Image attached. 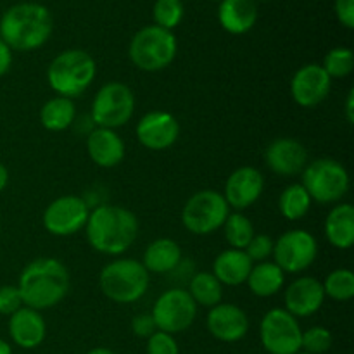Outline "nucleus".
Returning <instances> with one entry per match:
<instances>
[{
  "mask_svg": "<svg viewBox=\"0 0 354 354\" xmlns=\"http://www.w3.org/2000/svg\"><path fill=\"white\" fill-rule=\"evenodd\" d=\"M325 297L346 303L354 297V273L348 268H337L325 277L324 283Z\"/></svg>",
  "mask_w": 354,
  "mask_h": 354,
  "instance_id": "31",
  "label": "nucleus"
},
{
  "mask_svg": "<svg viewBox=\"0 0 354 354\" xmlns=\"http://www.w3.org/2000/svg\"><path fill=\"white\" fill-rule=\"evenodd\" d=\"M322 68L330 78H346L354 69V54L348 47H335L327 52Z\"/></svg>",
  "mask_w": 354,
  "mask_h": 354,
  "instance_id": "33",
  "label": "nucleus"
},
{
  "mask_svg": "<svg viewBox=\"0 0 354 354\" xmlns=\"http://www.w3.org/2000/svg\"><path fill=\"white\" fill-rule=\"evenodd\" d=\"M346 120H348L349 124L354 123V88L348 92V99H346Z\"/></svg>",
  "mask_w": 354,
  "mask_h": 354,
  "instance_id": "41",
  "label": "nucleus"
},
{
  "mask_svg": "<svg viewBox=\"0 0 354 354\" xmlns=\"http://www.w3.org/2000/svg\"><path fill=\"white\" fill-rule=\"evenodd\" d=\"M190 297L197 306L213 308L221 303L223 299V286L220 280L213 275L211 272H197L190 277L189 280V290Z\"/></svg>",
  "mask_w": 354,
  "mask_h": 354,
  "instance_id": "28",
  "label": "nucleus"
},
{
  "mask_svg": "<svg viewBox=\"0 0 354 354\" xmlns=\"http://www.w3.org/2000/svg\"><path fill=\"white\" fill-rule=\"evenodd\" d=\"M180 263H182V249H180L178 242L168 237L156 239L154 242H151L145 249L144 259H142L144 268L149 273H158V275L175 272Z\"/></svg>",
  "mask_w": 354,
  "mask_h": 354,
  "instance_id": "24",
  "label": "nucleus"
},
{
  "mask_svg": "<svg viewBox=\"0 0 354 354\" xmlns=\"http://www.w3.org/2000/svg\"><path fill=\"white\" fill-rule=\"evenodd\" d=\"M185 7L182 0H156L152 7V17L154 24L165 30L173 31L183 19Z\"/></svg>",
  "mask_w": 354,
  "mask_h": 354,
  "instance_id": "32",
  "label": "nucleus"
},
{
  "mask_svg": "<svg viewBox=\"0 0 354 354\" xmlns=\"http://www.w3.org/2000/svg\"><path fill=\"white\" fill-rule=\"evenodd\" d=\"M86 354H116V353L109 348H93L92 351H88Z\"/></svg>",
  "mask_w": 354,
  "mask_h": 354,
  "instance_id": "44",
  "label": "nucleus"
},
{
  "mask_svg": "<svg viewBox=\"0 0 354 354\" xmlns=\"http://www.w3.org/2000/svg\"><path fill=\"white\" fill-rule=\"evenodd\" d=\"M335 16L339 23L348 30L354 28V0H335Z\"/></svg>",
  "mask_w": 354,
  "mask_h": 354,
  "instance_id": "39",
  "label": "nucleus"
},
{
  "mask_svg": "<svg viewBox=\"0 0 354 354\" xmlns=\"http://www.w3.org/2000/svg\"><path fill=\"white\" fill-rule=\"evenodd\" d=\"M297 354H308V353H304V351H299Z\"/></svg>",
  "mask_w": 354,
  "mask_h": 354,
  "instance_id": "45",
  "label": "nucleus"
},
{
  "mask_svg": "<svg viewBox=\"0 0 354 354\" xmlns=\"http://www.w3.org/2000/svg\"><path fill=\"white\" fill-rule=\"evenodd\" d=\"M19 308H23V299L16 286H2L0 287V315L10 317L16 313Z\"/></svg>",
  "mask_w": 354,
  "mask_h": 354,
  "instance_id": "37",
  "label": "nucleus"
},
{
  "mask_svg": "<svg viewBox=\"0 0 354 354\" xmlns=\"http://www.w3.org/2000/svg\"><path fill=\"white\" fill-rule=\"evenodd\" d=\"M220 2H221V0H220Z\"/></svg>",
  "mask_w": 354,
  "mask_h": 354,
  "instance_id": "46",
  "label": "nucleus"
},
{
  "mask_svg": "<svg viewBox=\"0 0 354 354\" xmlns=\"http://www.w3.org/2000/svg\"><path fill=\"white\" fill-rule=\"evenodd\" d=\"M263 190H265V178H263L261 171L254 166H242L227 178L223 197L228 207L241 213L258 203Z\"/></svg>",
  "mask_w": 354,
  "mask_h": 354,
  "instance_id": "15",
  "label": "nucleus"
},
{
  "mask_svg": "<svg viewBox=\"0 0 354 354\" xmlns=\"http://www.w3.org/2000/svg\"><path fill=\"white\" fill-rule=\"evenodd\" d=\"M265 162L277 175L296 176L306 168L308 151L296 138L280 137L266 147Z\"/></svg>",
  "mask_w": 354,
  "mask_h": 354,
  "instance_id": "18",
  "label": "nucleus"
},
{
  "mask_svg": "<svg viewBox=\"0 0 354 354\" xmlns=\"http://www.w3.org/2000/svg\"><path fill=\"white\" fill-rule=\"evenodd\" d=\"M325 235L334 248L349 249L354 244V207L349 203L337 204L325 220Z\"/></svg>",
  "mask_w": 354,
  "mask_h": 354,
  "instance_id": "25",
  "label": "nucleus"
},
{
  "mask_svg": "<svg viewBox=\"0 0 354 354\" xmlns=\"http://www.w3.org/2000/svg\"><path fill=\"white\" fill-rule=\"evenodd\" d=\"M69 272L55 258H38L28 263L17 280L23 306L41 311L54 308L68 296Z\"/></svg>",
  "mask_w": 354,
  "mask_h": 354,
  "instance_id": "2",
  "label": "nucleus"
},
{
  "mask_svg": "<svg viewBox=\"0 0 354 354\" xmlns=\"http://www.w3.org/2000/svg\"><path fill=\"white\" fill-rule=\"evenodd\" d=\"M151 275L142 261L120 258L107 263L99 275V287L104 296L118 304H131L147 292Z\"/></svg>",
  "mask_w": 354,
  "mask_h": 354,
  "instance_id": "5",
  "label": "nucleus"
},
{
  "mask_svg": "<svg viewBox=\"0 0 354 354\" xmlns=\"http://www.w3.org/2000/svg\"><path fill=\"white\" fill-rule=\"evenodd\" d=\"M0 354H12V348L7 341L0 339Z\"/></svg>",
  "mask_w": 354,
  "mask_h": 354,
  "instance_id": "43",
  "label": "nucleus"
},
{
  "mask_svg": "<svg viewBox=\"0 0 354 354\" xmlns=\"http://www.w3.org/2000/svg\"><path fill=\"white\" fill-rule=\"evenodd\" d=\"M7 185H9V169H7L6 165L0 162V194L6 190Z\"/></svg>",
  "mask_w": 354,
  "mask_h": 354,
  "instance_id": "42",
  "label": "nucleus"
},
{
  "mask_svg": "<svg viewBox=\"0 0 354 354\" xmlns=\"http://www.w3.org/2000/svg\"><path fill=\"white\" fill-rule=\"evenodd\" d=\"M138 142L149 151H166L180 135V124L173 114L166 111H152L142 116L135 128Z\"/></svg>",
  "mask_w": 354,
  "mask_h": 354,
  "instance_id": "16",
  "label": "nucleus"
},
{
  "mask_svg": "<svg viewBox=\"0 0 354 354\" xmlns=\"http://www.w3.org/2000/svg\"><path fill=\"white\" fill-rule=\"evenodd\" d=\"M311 204L313 201L301 183H292V185L286 187L279 197L280 214L290 221H297L306 216Z\"/></svg>",
  "mask_w": 354,
  "mask_h": 354,
  "instance_id": "29",
  "label": "nucleus"
},
{
  "mask_svg": "<svg viewBox=\"0 0 354 354\" xmlns=\"http://www.w3.org/2000/svg\"><path fill=\"white\" fill-rule=\"evenodd\" d=\"M273 245H275V241L270 235L254 234V237L251 239V242H249L244 251L251 258L252 263H261L268 261L272 258Z\"/></svg>",
  "mask_w": 354,
  "mask_h": 354,
  "instance_id": "35",
  "label": "nucleus"
},
{
  "mask_svg": "<svg viewBox=\"0 0 354 354\" xmlns=\"http://www.w3.org/2000/svg\"><path fill=\"white\" fill-rule=\"evenodd\" d=\"M332 334L325 327H311L306 332H303L301 337V349L308 354H325L332 348Z\"/></svg>",
  "mask_w": 354,
  "mask_h": 354,
  "instance_id": "34",
  "label": "nucleus"
},
{
  "mask_svg": "<svg viewBox=\"0 0 354 354\" xmlns=\"http://www.w3.org/2000/svg\"><path fill=\"white\" fill-rule=\"evenodd\" d=\"M254 263L251 261L245 251L241 249H227L220 252L213 261V275L220 280L221 286L239 287L248 282V277Z\"/></svg>",
  "mask_w": 354,
  "mask_h": 354,
  "instance_id": "23",
  "label": "nucleus"
},
{
  "mask_svg": "<svg viewBox=\"0 0 354 354\" xmlns=\"http://www.w3.org/2000/svg\"><path fill=\"white\" fill-rule=\"evenodd\" d=\"M332 78L320 64H306L294 73L290 95L301 107H315L330 95Z\"/></svg>",
  "mask_w": 354,
  "mask_h": 354,
  "instance_id": "14",
  "label": "nucleus"
},
{
  "mask_svg": "<svg viewBox=\"0 0 354 354\" xmlns=\"http://www.w3.org/2000/svg\"><path fill=\"white\" fill-rule=\"evenodd\" d=\"M176 50L178 41L175 33L151 24L133 35L128 47V57L140 71L158 73L175 61Z\"/></svg>",
  "mask_w": 354,
  "mask_h": 354,
  "instance_id": "6",
  "label": "nucleus"
},
{
  "mask_svg": "<svg viewBox=\"0 0 354 354\" xmlns=\"http://www.w3.org/2000/svg\"><path fill=\"white\" fill-rule=\"evenodd\" d=\"M135 111L133 90L120 82H109L99 88L92 100V121L97 128H116L130 123Z\"/></svg>",
  "mask_w": 354,
  "mask_h": 354,
  "instance_id": "9",
  "label": "nucleus"
},
{
  "mask_svg": "<svg viewBox=\"0 0 354 354\" xmlns=\"http://www.w3.org/2000/svg\"><path fill=\"white\" fill-rule=\"evenodd\" d=\"M9 335L21 349H35L44 342L47 325L40 311L23 306L9 317Z\"/></svg>",
  "mask_w": 354,
  "mask_h": 354,
  "instance_id": "20",
  "label": "nucleus"
},
{
  "mask_svg": "<svg viewBox=\"0 0 354 354\" xmlns=\"http://www.w3.org/2000/svg\"><path fill=\"white\" fill-rule=\"evenodd\" d=\"M206 325L209 334L216 341L232 344V342L242 341L248 335L249 318L237 304L220 303L209 310Z\"/></svg>",
  "mask_w": 354,
  "mask_h": 354,
  "instance_id": "17",
  "label": "nucleus"
},
{
  "mask_svg": "<svg viewBox=\"0 0 354 354\" xmlns=\"http://www.w3.org/2000/svg\"><path fill=\"white\" fill-rule=\"evenodd\" d=\"M54 30L50 10L37 2H21L9 7L0 19V40L10 50L31 52L47 44Z\"/></svg>",
  "mask_w": 354,
  "mask_h": 354,
  "instance_id": "3",
  "label": "nucleus"
},
{
  "mask_svg": "<svg viewBox=\"0 0 354 354\" xmlns=\"http://www.w3.org/2000/svg\"><path fill=\"white\" fill-rule=\"evenodd\" d=\"M151 315L158 330L176 335L189 330L194 324L197 317V304L187 289L173 287L156 299Z\"/></svg>",
  "mask_w": 354,
  "mask_h": 354,
  "instance_id": "11",
  "label": "nucleus"
},
{
  "mask_svg": "<svg viewBox=\"0 0 354 354\" xmlns=\"http://www.w3.org/2000/svg\"><path fill=\"white\" fill-rule=\"evenodd\" d=\"M95 75V59L82 48H69L52 59L47 69V82L59 97L73 100L86 92Z\"/></svg>",
  "mask_w": 354,
  "mask_h": 354,
  "instance_id": "4",
  "label": "nucleus"
},
{
  "mask_svg": "<svg viewBox=\"0 0 354 354\" xmlns=\"http://www.w3.org/2000/svg\"><path fill=\"white\" fill-rule=\"evenodd\" d=\"M223 234L225 241L228 242L230 249H241V251H244L249 242H251V239L254 237L256 232L252 221L245 214L235 211V213L228 214V218L225 220Z\"/></svg>",
  "mask_w": 354,
  "mask_h": 354,
  "instance_id": "30",
  "label": "nucleus"
},
{
  "mask_svg": "<svg viewBox=\"0 0 354 354\" xmlns=\"http://www.w3.org/2000/svg\"><path fill=\"white\" fill-rule=\"evenodd\" d=\"M272 256L283 273L304 272L317 259L318 242L308 230H289L277 239Z\"/></svg>",
  "mask_w": 354,
  "mask_h": 354,
  "instance_id": "12",
  "label": "nucleus"
},
{
  "mask_svg": "<svg viewBox=\"0 0 354 354\" xmlns=\"http://www.w3.org/2000/svg\"><path fill=\"white\" fill-rule=\"evenodd\" d=\"M12 66V50L3 40H0V76L7 75Z\"/></svg>",
  "mask_w": 354,
  "mask_h": 354,
  "instance_id": "40",
  "label": "nucleus"
},
{
  "mask_svg": "<svg viewBox=\"0 0 354 354\" xmlns=\"http://www.w3.org/2000/svg\"><path fill=\"white\" fill-rule=\"evenodd\" d=\"M218 21L227 33H248L258 23L256 0H221L218 7Z\"/></svg>",
  "mask_w": 354,
  "mask_h": 354,
  "instance_id": "22",
  "label": "nucleus"
},
{
  "mask_svg": "<svg viewBox=\"0 0 354 354\" xmlns=\"http://www.w3.org/2000/svg\"><path fill=\"white\" fill-rule=\"evenodd\" d=\"M283 301H286L283 310L289 311L297 320L313 317L325 303L324 287L320 280L313 277H299L286 289Z\"/></svg>",
  "mask_w": 354,
  "mask_h": 354,
  "instance_id": "19",
  "label": "nucleus"
},
{
  "mask_svg": "<svg viewBox=\"0 0 354 354\" xmlns=\"http://www.w3.org/2000/svg\"><path fill=\"white\" fill-rule=\"evenodd\" d=\"M301 185L318 204L339 203L349 190V173L344 165L335 159L322 158L308 162L303 169Z\"/></svg>",
  "mask_w": 354,
  "mask_h": 354,
  "instance_id": "7",
  "label": "nucleus"
},
{
  "mask_svg": "<svg viewBox=\"0 0 354 354\" xmlns=\"http://www.w3.org/2000/svg\"><path fill=\"white\" fill-rule=\"evenodd\" d=\"M245 283L254 296L272 297L283 289L286 273L273 261L256 263V265H252Z\"/></svg>",
  "mask_w": 354,
  "mask_h": 354,
  "instance_id": "26",
  "label": "nucleus"
},
{
  "mask_svg": "<svg viewBox=\"0 0 354 354\" xmlns=\"http://www.w3.org/2000/svg\"><path fill=\"white\" fill-rule=\"evenodd\" d=\"M147 354H180L175 335L166 332H154L147 339Z\"/></svg>",
  "mask_w": 354,
  "mask_h": 354,
  "instance_id": "36",
  "label": "nucleus"
},
{
  "mask_svg": "<svg viewBox=\"0 0 354 354\" xmlns=\"http://www.w3.org/2000/svg\"><path fill=\"white\" fill-rule=\"evenodd\" d=\"M303 328L299 320L283 308L266 311L259 325V339L268 354H297L301 351Z\"/></svg>",
  "mask_w": 354,
  "mask_h": 354,
  "instance_id": "10",
  "label": "nucleus"
},
{
  "mask_svg": "<svg viewBox=\"0 0 354 354\" xmlns=\"http://www.w3.org/2000/svg\"><path fill=\"white\" fill-rule=\"evenodd\" d=\"M131 330H133L137 337L149 339L154 332H158V327H156L154 318H152L151 313H138L131 320Z\"/></svg>",
  "mask_w": 354,
  "mask_h": 354,
  "instance_id": "38",
  "label": "nucleus"
},
{
  "mask_svg": "<svg viewBox=\"0 0 354 354\" xmlns=\"http://www.w3.org/2000/svg\"><path fill=\"white\" fill-rule=\"evenodd\" d=\"M76 106L66 97H52L41 106L40 123L48 131H64L75 123Z\"/></svg>",
  "mask_w": 354,
  "mask_h": 354,
  "instance_id": "27",
  "label": "nucleus"
},
{
  "mask_svg": "<svg viewBox=\"0 0 354 354\" xmlns=\"http://www.w3.org/2000/svg\"><path fill=\"white\" fill-rule=\"evenodd\" d=\"M228 214L230 207L223 194L206 189L189 197L182 209V223L190 234L211 235L223 227Z\"/></svg>",
  "mask_w": 354,
  "mask_h": 354,
  "instance_id": "8",
  "label": "nucleus"
},
{
  "mask_svg": "<svg viewBox=\"0 0 354 354\" xmlns=\"http://www.w3.org/2000/svg\"><path fill=\"white\" fill-rule=\"evenodd\" d=\"M90 206L78 196H62L52 201L44 211L41 223L48 234L55 237H71L85 228Z\"/></svg>",
  "mask_w": 354,
  "mask_h": 354,
  "instance_id": "13",
  "label": "nucleus"
},
{
  "mask_svg": "<svg viewBox=\"0 0 354 354\" xmlns=\"http://www.w3.org/2000/svg\"><path fill=\"white\" fill-rule=\"evenodd\" d=\"M86 152L93 165L99 168H116L124 159V142L116 130L95 128L86 137Z\"/></svg>",
  "mask_w": 354,
  "mask_h": 354,
  "instance_id": "21",
  "label": "nucleus"
},
{
  "mask_svg": "<svg viewBox=\"0 0 354 354\" xmlns=\"http://www.w3.org/2000/svg\"><path fill=\"white\" fill-rule=\"evenodd\" d=\"M85 235L90 248L97 252L120 256L137 241L138 220L127 207L102 204L90 209Z\"/></svg>",
  "mask_w": 354,
  "mask_h": 354,
  "instance_id": "1",
  "label": "nucleus"
}]
</instances>
